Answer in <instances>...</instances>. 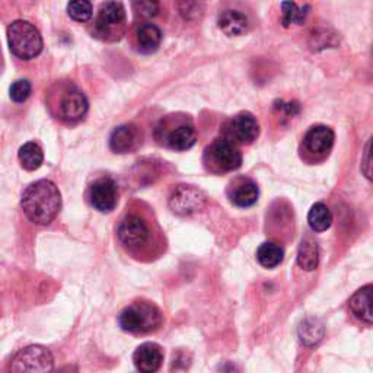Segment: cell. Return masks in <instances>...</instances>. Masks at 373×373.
I'll use <instances>...</instances> for the list:
<instances>
[{"label":"cell","instance_id":"obj_1","mask_svg":"<svg viewBox=\"0 0 373 373\" xmlns=\"http://www.w3.org/2000/svg\"><path fill=\"white\" fill-rule=\"evenodd\" d=\"M147 210L143 203H134L129 207L117 228V238L121 246L137 258L154 257L161 246V232Z\"/></svg>","mask_w":373,"mask_h":373},{"label":"cell","instance_id":"obj_2","mask_svg":"<svg viewBox=\"0 0 373 373\" xmlns=\"http://www.w3.org/2000/svg\"><path fill=\"white\" fill-rule=\"evenodd\" d=\"M21 207L33 224H51L62 209L59 187L50 179H39V181L30 184L22 192Z\"/></svg>","mask_w":373,"mask_h":373},{"label":"cell","instance_id":"obj_3","mask_svg":"<svg viewBox=\"0 0 373 373\" xmlns=\"http://www.w3.org/2000/svg\"><path fill=\"white\" fill-rule=\"evenodd\" d=\"M47 107L51 116L66 124H76L88 113V100L85 93L71 82H60L47 93Z\"/></svg>","mask_w":373,"mask_h":373},{"label":"cell","instance_id":"obj_4","mask_svg":"<svg viewBox=\"0 0 373 373\" xmlns=\"http://www.w3.org/2000/svg\"><path fill=\"white\" fill-rule=\"evenodd\" d=\"M155 137L159 145L171 150L184 152L197 142V131L188 116L174 114L165 117L158 124Z\"/></svg>","mask_w":373,"mask_h":373},{"label":"cell","instance_id":"obj_5","mask_svg":"<svg viewBox=\"0 0 373 373\" xmlns=\"http://www.w3.org/2000/svg\"><path fill=\"white\" fill-rule=\"evenodd\" d=\"M163 322L159 308L154 303L139 300L124 309L118 316V324L122 331L131 334H146L158 329Z\"/></svg>","mask_w":373,"mask_h":373},{"label":"cell","instance_id":"obj_6","mask_svg":"<svg viewBox=\"0 0 373 373\" xmlns=\"http://www.w3.org/2000/svg\"><path fill=\"white\" fill-rule=\"evenodd\" d=\"M127 31L126 9L120 2H107L100 6L93 19L91 33L95 38L114 43Z\"/></svg>","mask_w":373,"mask_h":373},{"label":"cell","instance_id":"obj_7","mask_svg":"<svg viewBox=\"0 0 373 373\" xmlns=\"http://www.w3.org/2000/svg\"><path fill=\"white\" fill-rule=\"evenodd\" d=\"M8 43L13 56L33 60L43 51V37L28 21H15L8 26Z\"/></svg>","mask_w":373,"mask_h":373},{"label":"cell","instance_id":"obj_8","mask_svg":"<svg viewBox=\"0 0 373 373\" xmlns=\"http://www.w3.org/2000/svg\"><path fill=\"white\" fill-rule=\"evenodd\" d=\"M204 165L213 174L232 172L242 165V154L237 145L226 137H220L206 147Z\"/></svg>","mask_w":373,"mask_h":373},{"label":"cell","instance_id":"obj_9","mask_svg":"<svg viewBox=\"0 0 373 373\" xmlns=\"http://www.w3.org/2000/svg\"><path fill=\"white\" fill-rule=\"evenodd\" d=\"M54 357L43 345H28L13 356L9 373H51Z\"/></svg>","mask_w":373,"mask_h":373},{"label":"cell","instance_id":"obj_10","mask_svg":"<svg viewBox=\"0 0 373 373\" xmlns=\"http://www.w3.org/2000/svg\"><path fill=\"white\" fill-rule=\"evenodd\" d=\"M334 140L336 134L333 129L322 126V124L313 126L307 131L305 137H303L300 155L309 163L322 162L328 158L331 150H333Z\"/></svg>","mask_w":373,"mask_h":373},{"label":"cell","instance_id":"obj_11","mask_svg":"<svg viewBox=\"0 0 373 373\" xmlns=\"http://www.w3.org/2000/svg\"><path fill=\"white\" fill-rule=\"evenodd\" d=\"M260 136V124L248 111L232 117L225 126V137L237 146L253 145Z\"/></svg>","mask_w":373,"mask_h":373},{"label":"cell","instance_id":"obj_12","mask_svg":"<svg viewBox=\"0 0 373 373\" xmlns=\"http://www.w3.org/2000/svg\"><path fill=\"white\" fill-rule=\"evenodd\" d=\"M207 197L194 185H179L170 197V209L179 216H190L204 209Z\"/></svg>","mask_w":373,"mask_h":373},{"label":"cell","instance_id":"obj_13","mask_svg":"<svg viewBox=\"0 0 373 373\" xmlns=\"http://www.w3.org/2000/svg\"><path fill=\"white\" fill-rule=\"evenodd\" d=\"M89 201L93 209L101 213H109L118 203V185L111 176H101L89 188Z\"/></svg>","mask_w":373,"mask_h":373},{"label":"cell","instance_id":"obj_14","mask_svg":"<svg viewBox=\"0 0 373 373\" xmlns=\"http://www.w3.org/2000/svg\"><path fill=\"white\" fill-rule=\"evenodd\" d=\"M228 197L238 207H251L258 201L260 190L254 179L248 176L233 178L228 185Z\"/></svg>","mask_w":373,"mask_h":373},{"label":"cell","instance_id":"obj_15","mask_svg":"<svg viewBox=\"0 0 373 373\" xmlns=\"http://www.w3.org/2000/svg\"><path fill=\"white\" fill-rule=\"evenodd\" d=\"M133 362L140 373H156L163 363L162 347L156 343H145L136 349Z\"/></svg>","mask_w":373,"mask_h":373},{"label":"cell","instance_id":"obj_16","mask_svg":"<svg viewBox=\"0 0 373 373\" xmlns=\"http://www.w3.org/2000/svg\"><path fill=\"white\" fill-rule=\"evenodd\" d=\"M140 143V133L133 124H122L109 136V147L116 154H129Z\"/></svg>","mask_w":373,"mask_h":373},{"label":"cell","instance_id":"obj_17","mask_svg":"<svg viewBox=\"0 0 373 373\" xmlns=\"http://www.w3.org/2000/svg\"><path fill=\"white\" fill-rule=\"evenodd\" d=\"M162 43V31L159 26L150 22L139 25L133 35V46L142 54L155 53Z\"/></svg>","mask_w":373,"mask_h":373},{"label":"cell","instance_id":"obj_18","mask_svg":"<svg viewBox=\"0 0 373 373\" xmlns=\"http://www.w3.org/2000/svg\"><path fill=\"white\" fill-rule=\"evenodd\" d=\"M372 290H373L372 284H367L362 289H358L349 300V307L353 315L367 325H372V321H373Z\"/></svg>","mask_w":373,"mask_h":373},{"label":"cell","instance_id":"obj_19","mask_svg":"<svg viewBox=\"0 0 373 373\" xmlns=\"http://www.w3.org/2000/svg\"><path fill=\"white\" fill-rule=\"evenodd\" d=\"M217 25L219 28L222 30L226 35L229 37H238L242 35L244 33H246L248 30V18L245 13L239 12V10H225L219 15L217 19Z\"/></svg>","mask_w":373,"mask_h":373},{"label":"cell","instance_id":"obj_20","mask_svg":"<svg viewBox=\"0 0 373 373\" xmlns=\"http://www.w3.org/2000/svg\"><path fill=\"white\" fill-rule=\"evenodd\" d=\"M320 262V248L311 237L303 238L298 250V264L305 271H313Z\"/></svg>","mask_w":373,"mask_h":373},{"label":"cell","instance_id":"obj_21","mask_svg":"<svg viewBox=\"0 0 373 373\" xmlns=\"http://www.w3.org/2000/svg\"><path fill=\"white\" fill-rule=\"evenodd\" d=\"M324 336H325V327L318 318H307L299 327V338L303 344L309 345V347L321 343Z\"/></svg>","mask_w":373,"mask_h":373},{"label":"cell","instance_id":"obj_22","mask_svg":"<svg viewBox=\"0 0 373 373\" xmlns=\"http://www.w3.org/2000/svg\"><path fill=\"white\" fill-rule=\"evenodd\" d=\"M284 258L283 248L275 242H264L261 244L257 250V260L262 267L274 269L282 264Z\"/></svg>","mask_w":373,"mask_h":373},{"label":"cell","instance_id":"obj_23","mask_svg":"<svg viewBox=\"0 0 373 373\" xmlns=\"http://www.w3.org/2000/svg\"><path fill=\"white\" fill-rule=\"evenodd\" d=\"M18 158L22 165V168L26 171H35L38 170L44 162V154L37 143L28 142L21 146L18 152Z\"/></svg>","mask_w":373,"mask_h":373},{"label":"cell","instance_id":"obj_24","mask_svg":"<svg viewBox=\"0 0 373 373\" xmlns=\"http://www.w3.org/2000/svg\"><path fill=\"white\" fill-rule=\"evenodd\" d=\"M308 224L313 232H325L333 224V215L324 203H315L308 213Z\"/></svg>","mask_w":373,"mask_h":373},{"label":"cell","instance_id":"obj_25","mask_svg":"<svg viewBox=\"0 0 373 373\" xmlns=\"http://www.w3.org/2000/svg\"><path fill=\"white\" fill-rule=\"evenodd\" d=\"M282 9H283V25L289 26L292 24L302 25L303 22H305L311 6L298 5L293 2H284L282 3Z\"/></svg>","mask_w":373,"mask_h":373},{"label":"cell","instance_id":"obj_26","mask_svg":"<svg viewBox=\"0 0 373 373\" xmlns=\"http://www.w3.org/2000/svg\"><path fill=\"white\" fill-rule=\"evenodd\" d=\"M67 13L76 22H88L93 15V8L91 2L79 0V2H71L67 5Z\"/></svg>","mask_w":373,"mask_h":373},{"label":"cell","instance_id":"obj_27","mask_svg":"<svg viewBox=\"0 0 373 373\" xmlns=\"http://www.w3.org/2000/svg\"><path fill=\"white\" fill-rule=\"evenodd\" d=\"M31 84L28 80H17L15 84H12L9 89L10 100L17 104H22L30 98L31 95Z\"/></svg>","mask_w":373,"mask_h":373},{"label":"cell","instance_id":"obj_28","mask_svg":"<svg viewBox=\"0 0 373 373\" xmlns=\"http://www.w3.org/2000/svg\"><path fill=\"white\" fill-rule=\"evenodd\" d=\"M136 15L142 18H152L155 17L159 12V3L158 2H136L133 3Z\"/></svg>","mask_w":373,"mask_h":373},{"label":"cell","instance_id":"obj_29","mask_svg":"<svg viewBox=\"0 0 373 373\" xmlns=\"http://www.w3.org/2000/svg\"><path fill=\"white\" fill-rule=\"evenodd\" d=\"M51 373H59V372H51Z\"/></svg>","mask_w":373,"mask_h":373}]
</instances>
